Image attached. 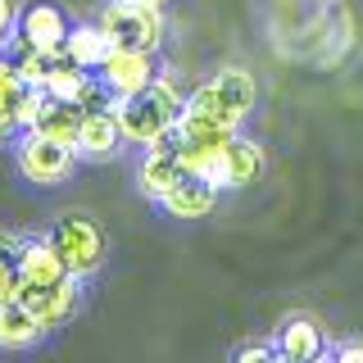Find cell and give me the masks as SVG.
Segmentation results:
<instances>
[{
    "instance_id": "obj_9",
    "label": "cell",
    "mask_w": 363,
    "mask_h": 363,
    "mask_svg": "<svg viewBox=\"0 0 363 363\" xmlns=\"http://www.w3.org/2000/svg\"><path fill=\"white\" fill-rule=\"evenodd\" d=\"M182 177H186V164H182V155H177V141L145 145V150H141V164H136V186H141L145 200L159 204Z\"/></svg>"
},
{
    "instance_id": "obj_5",
    "label": "cell",
    "mask_w": 363,
    "mask_h": 363,
    "mask_svg": "<svg viewBox=\"0 0 363 363\" xmlns=\"http://www.w3.org/2000/svg\"><path fill=\"white\" fill-rule=\"evenodd\" d=\"M50 241L64 255V268L73 272V277H82V281L91 272H100V264H105V232H100L91 218H82V213H68V218L55 223Z\"/></svg>"
},
{
    "instance_id": "obj_3",
    "label": "cell",
    "mask_w": 363,
    "mask_h": 363,
    "mask_svg": "<svg viewBox=\"0 0 363 363\" xmlns=\"http://www.w3.org/2000/svg\"><path fill=\"white\" fill-rule=\"evenodd\" d=\"M96 23L105 28L109 45L159 50V41H164V5H150V0H109Z\"/></svg>"
},
{
    "instance_id": "obj_22",
    "label": "cell",
    "mask_w": 363,
    "mask_h": 363,
    "mask_svg": "<svg viewBox=\"0 0 363 363\" xmlns=\"http://www.w3.org/2000/svg\"><path fill=\"white\" fill-rule=\"evenodd\" d=\"M14 23H18V0H0V37H5V50H9V37H14Z\"/></svg>"
},
{
    "instance_id": "obj_2",
    "label": "cell",
    "mask_w": 363,
    "mask_h": 363,
    "mask_svg": "<svg viewBox=\"0 0 363 363\" xmlns=\"http://www.w3.org/2000/svg\"><path fill=\"white\" fill-rule=\"evenodd\" d=\"M255 109V77L245 68H218L204 86L191 91V100L182 105L177 128L196 132H241V123Z\"/></svg>"
},
{
    "instance_id": "obj_17",
    "label": "cell",
    "mask_w": 363,
    "mask_h": 363,
    "mask_svg": "<svg viewBox=\"0 0 363 363\" xmlns=\"http://www.w3.org/2000/svg\"><path fill=\"white\" fill-rule=\"evenodd\" d=\"M64 55H68L77 68L96 73V68L105 64V55H109L105 28H100V23H73V28H68V41H64Z\"/></svg>"
},
{
    "instance_id": "obj_19",
    "label": "cell",
    "mask_w": 363,
    "mask_h": 363,
    "mask_svg": "<svg viewBox=\"0 0 363 363\" xmlns=\"http://www.w3.org/2000/svg\"><path fill=\"white\" fill-rule=\"evenodd\" d=\"M82 82H86V68H77L60 50V55H55V64H50V77H45V91H50V96H60V100H77Z\"/></svg>"
},
{
    "instance_id": "obj_25",
    "label": "cell",
    "mask_w": 363,
    "mask_h": 363,
    "mask_svg": "<svg viewBox=\"0 0 363 363\" xmlns=\"http://www.w3.org/2000/svg\"><path fill=\"white\" fill-rule=\"evenodd\" d=\"M0 50H5V37H0Z\"/></svg>"
},
{
    "instance_id": "obj_20",
    "label": "cell",
    "mask_w": 363,
    "mask_h": 363,
    "mask_svg": "<svg viewBox=\"0 0 363 363\" xmlns=\"http://www.w3.org/2000/svg\"><path fill=\"white\" fill-rule=\"evenodd\" d=\"M14 64H18L23 82H28V86H41V91H45V77H50L55 50H37V45H14Z\"/></svg>"
},
{
    "instance_id": "obj_8",
    "label": "cell",
    "mask_w": 363,
    "mask_h": 363,
    "mask_svg": "<svg viewBox=\"0 0 363 363\" xmlns=\"http://www.w3.org/2000/svg\"><path fill=\"white\" fill-rule=\"evenodd\" d=\"M68 28L73 23L64 18V9L60 5H28V9H18V23H14V45H37V50H55L60 55L64 50V41H68Z\"/></svg>"
},
{
    "instance_id": "obj_16",
    "label": "cell",
    "mask_w": 363,
    "mask_h": 363,
    "mask_svg": "<svg viewBox=\"0 0 363 363\" xmlns=\"http://www.w3.org/2000/svg\"><path fill=\"white\" fill-rule=\"evenodd\" d=\"M259 173H264V150H259V141H250V136L236 132V136H232V145H227L223 182H218V186L241 191V186H250V182H255Z\"/></svg>"
},
{
    "instance_id": "obj_15",
    "label": "cell",
    "mask_w": 363,
    "mask_h": 363,
    "mask_svg": "<svg viewBox=\"0 0 363 363\" xmlns=\"http://www.w3.org/2000/svg\"><path fill=\"white\" fill-rule=\"evenodd\" d=\"M77 123H82V109H77L73 100H60V96H50V91H41V105H37V118H32V132L55 136V141H68V145H73Z\"/></svg>"
},
{
    "instance_id": "obj_21",
    "label": "cell",
    "mask_w": 363,
    "mask_h": 363,
    "mask_svg": "<svg viewBox=\"0 0 363 363\" xmlns=\"http://www.w3.org/2000/svg\"><path fill=\"white\" fill-rule=\"evenodd\" d=\"M18 245H23V236H18V232H0V277H5V272L14 268Z\"/></svg>"
},
{
    "instance_id": "obj_4",
    "label": "cell",
    "mask_w": 363,
    "mask_h": 363,
    "mask_svg": "<svg viewBox=\"0 0 363 363\" xmlns=\"http://www.w3.org/2000/svg\"><path fill=\"white\" fill-rule=\"evenodd\" d=\"M14 164L18 173L37 186H60V182L73 177L77 168V150L68 141H55V136H41V132H18L14 141Z\"/></svg>"
},
{
    "instance_id": "obj_26",
    "label": "cell",
    "mask_w": 363,
    "mask_h": 363,
    "mask_svg": "<svg viewBox=\"0 0 363 363\" xmlns=\"http://www.w3.org/2000/svg\"><path fill=\"white\" fill-rule=\"evenodd\" d=\"M150 5H164V0H150Z\"/></svg>"
},
{
    "instance_id": "obj_23",
    "label": "cell",
    "mask_w": 363,
    "mask_h": 363,
    "mask_svg": "<svg viewBox=\"0 0 363 363\" xmlns=\"http://www.w3.org/2000/svg\"><path fill=\"white\" fill-rule=\"evenodd\" d=\"M272 354H277V345H245L236 359H241V363H255V359H272Z\"/></svg>"
},
{
    "instance_id": "obj_14",
    "label": "cell",
    "mask_w": 363,
    "mask_h": 363,
    "mask_svg": "<svg viewBox=\"0 0 363 363\" xmlns=\"http://www.w3.org/2000/svg\"><path fill=\"white\" fill-rule=\"evenodd\" d=\"M272 345L291 363H313V359H323V327H318L313 318H286Z\"/></svg>"
},
{
    "instance_id": "obj_24",
    "label": "cell",
    "mask_w": 363,
    "mask_h": 363,
    "mask_svg": "<svg viewBox=\"0 0 363 363\" xmlns=\"http://www.w3.org/2000/svg\"><path fill=\"white\" fill-rule=\"evenodd\" d=\"M336 359H340V363H363V345H345Z\"/></svg>"
},
{
    "instance_id": "obj_10",
    "label": "cell",
    "mask_w": 363,
    "mask_h": 363,
    "mask_svg": "<svg viewBox=\"0 0 363 363\" xmlns=\"http://www.w3.org/2000/svg\"><path fill=\"white\" fill-rule=\"evenodd\" d=\"M14 268H18L23 286H45V281H60V277H68V268H64V255L55 250V241H50V236H23Z\"/></svg>"
},
{
    "instance_id": "obj_6",
    "label": "cell",
    "mask_w": 363,
    "mask_h": 363,
    "mask_svg": "<svg viewBox=\"0 0 363 363\" xmlns=\"http://www.w3.org/2000/svg\"><path fill=\"white\" fill-rule=\"evenodd\" d=\"M23 304L32 309V318L41 323V332H55V327H64L68 318L77 313V300H82V277H60V281H45V286H23L18 295Z\"/></svg>"
},
{
    "instance_id": "obj_1",
    "label": "cell",
    "mask_w": 363,
    "mask_h": 363,
    "mask_svg": "<svg viewBox=\"0 0 363 363\" xmlns=\"http://www.w3.org/2000/svg\"><path fill=\"white\" fill-rule=\"evenodd\" d=\"M182 105L186 96L177 91L173 77H155L150 86L123 96L113 113H118V132H123V145H168L177 141V123H182Z\"/></svg>"
},
{
    "instance_id": "obj_13",
    "label": "cell",
    "mask_w": 363,
    "mask_h": 363,
    "mask_svg": "<svg viewBox=\"0 0 363 363\" xmlns=\"http://www.w3.org/2000/svg\"><path fill=\"white\" fill-rule=\"evenodd\" d=\"M23 96H28V82H23V73H18V64H14V55L9 50H0V145H14L18 141V105H23Z\"/></svg>"
},
{
    "instance_id": "obj_12",
    "label": "cell",
    "mask_w": 363,
    "mask_h": 363,
    "mask_svg": "<svg viewBox=\"0 0 363 363\" xmlns=\"http://www.w3.org/2000/svg\"><path fill=\"white\" fill-rule=\"evenodd\" d=\"M218 191H223L218 182H209V177H200V173H186L159 204H164L168 218H209L213 204H218Z\"/></svg>"
},
{
    "instance_id": "obj_11",
    "label": "cell",
    "mask_w": 363,
    "mask_h": 363,
    "mask_svg": "<svg viewBox=\"0 0 363 363\" xmlns=\"http://www.w3.org/2000/svg\"><path fill=\"white\" fill-rule=\"evenodd\" d=\"M118 145H123L118 113H113V109H91V113H82L77 136H73L77 159H109V155H118Z\"/></svg>"
},
{
    "instance_id": "obj_7",
    "label": "cell",
    "mask_w": 363,
    "mask_h": 363,
    "mask_svg": "<svg viewBox=\"0 0 363 363\" xmlns=\"http://www.w3.org/2000/svg\"><path fill=\"white\" fill-rule=\"evenodd\" d=\"M96 73H100V82L113 91V100L132 96V91L150 86L159 77L155 73V50H132V45H109L105 64H100Z\"/></svg>"
},
{
    "instance_id": "obj_18",
    "label": "cell",
    "mask_w": 363,
    "mask_h": 363,
    "mask_svg": "<svg viewBox=\"0 0 363 363\" xmlns=\"http://www.w3.org/2000/svg\"><path fill=\"white\" fill-rule=\"evenodd\" d=\"M41 336H45L41 323L32 318V309L23 300L0 304V350H28V345H37Z\"/></svg>"
}]
</instances>
